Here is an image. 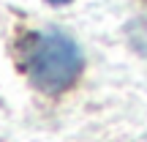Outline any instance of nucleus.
<instances>
[{
	"instance_id": "obj_1",
	"label": "nucleus",
	"mask_w": 147,
	"mask_h": 142,
	"mask_svg": "<svg viewBox=\"0 0 147 142\" xmlns=\"http://www.w3.org/2000/svg\"><path fill=\"white\" fill-rule=\"evenodd\" d=\"M14 58L22 74L36 90L57 96L68 90L84 69L79 44L60 30H27L14 47Z\"/></svg>"
},
{
	"instance_id": "obj_2",
	"label": "nucleus",
	"mask_w": 147,
	"mask_h": 142,
	"mask_svg": "<svg viewBox=\"0 0 147 142\" xmlns=\"http://www.w3.org/2000/svg\"><path fill=\"white\" fill-rule=\"evenodd\" d=\"M49 5H68V3H74V0H47Z\"/></svg>"
}]
</instances>
